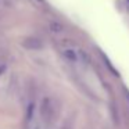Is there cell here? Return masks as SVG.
Wrapping results in <instances>:
<instances>
[{"label": "cell", "mask_w": 129, "mask_h": 129, "mask_svg": "<svg viewBox=\"0 0 129 129\" xmlns=\"http://www.w3.org/2000/svg\"><path fill=\"white\" fill-rule=\"evenodd\" d=\"M4 70H6V64H2L0 65V74H3Z\"/></svg>", "instance_id": "6"}, {"label": "cell", "mask_w": 129, "mask_h": 129, "mask_svg": "<svg viewBox=\"0 0 129 129\" xmlns=\"http://www.w3.org/2000/svg\"><path fill=\"white\" fill-rule=\"evenodd\" d=\"M64 56L67 57L70 61H76L78 60V57H76V53L74 50H65L64 51Z\"/></svg>", "instance_id": "5"}, {"label": "cell", "mask_w": 129, "mask_h": 129, "mask_svg": "<svg viewBox=\"0 0 129 129\" xmlns=\"http://www.w3.org/2000/svg\"><path fill=\"white\" fill-rule=\"evenodd\" d=\"M35 129H39V128H35Z\"/></svg>", "instance_id": "7"}, {"label": "cell", "mask_w": 129, "mask_h": 129, "mask_svg": "<svg viewBox=\"0 0 129 129\" xmlns=\"http://www.w3.org/2000/svg\"><path fill=\"white\" fill-rule=\"evenodd\" d=\"M22 46L28 50H40V49H43L45 43H43L42 39H39L36 36H29L22 40Z\"/></svg>", "instance_id": "2"}, {"label": "cell", "mask_w": 129, "mask_h": 129, "mask_svg": "<svg viewBox=\"0 0 129 129\" xmlns=\"http://www.w3.org/2000/svg\"><path fill=\"white\" fill-rule=\"evenodd\" d=\"M49 26H50V29L53 32H56V34H58V32H61L62 29H64V26H62V24L57 22V21H51L50 24H49Z\"/></svg>", "instance_id": "4"}, {"label": "cell", "mask_w": 129, "mask_h": 129, "mask_svg": "<svg viewBox=\"0 0 129 129\" xmlns=\"http://www.w3.org/2000/svg\"><path fill=\"white\" fill-rule=\"evenodd\" d=\"M34 111H35V104H34V103H29L28 110H26V117H25V122H26V123L31 122L32 117H34Z\"/></svg>", "instance_id": "3"}, {"label": "cell", "mask_w": 129, "mask_h": 129, "mask_svg": "<svg viewBox=\"0 0 129 129\" xmlns=\"http://www.w3.org/2000/svg\"><path fill=\"white\" fill-rule=\"evenodd\" d=\"M40 115H42V118L46 122H50L54 118V115H56L54 114V104L49 97H45L42 100V104H40Z\"/></svg>", "instance_id": "1"}]
</instances>
